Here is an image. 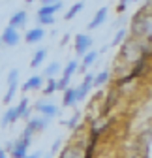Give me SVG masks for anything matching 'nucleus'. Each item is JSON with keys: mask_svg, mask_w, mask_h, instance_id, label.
I'll list each match as a JSON object with an SVG mask.
<instances>
[{"mask_svg": "<svg viewBox=\"0 0 152 158\" xmlns=\"http://www.w3.org/2000/svg\"><path fill=\"white\" fill-rule=\"evenodd\" d=\"M150 2H152V0H146V4H150Z\"/></svg>", "mask_w": 152, "mask_h": 158, "instance_id": "obj_38", "label": "nucleus"}, {"mask_svg": "<svg viewBox=\"0 0 152 158\" xmlns=\"http://www.w3.org/2000/svg\"><path fill=\"white\" fill-rule=\"evenodd\" d=\"M126 38H128V32H126L124 28H120V30H118V32L115 34V38H113V42H111V45H115V47H117V45H120V44L124 42Z\"/></svg>", "mask_w": 152, "mask_h": 158, "instance_id": "obj_28", "label": "nucleus"}, {"mask_svg": "<svg viewBox=\"0 0 152 158\" xmlns=\"http://www.w3.org/2000/svg\"><path fill=\"white\" fill-rule=\"evenodd\" d=\"M60 143H62L60 139H56V141L53 143V147H51V152H49L51 156H54V152H56V151H58V149H60Z\"/></svg>", "mask_w": 152, "mask_h": 158, "instance_id": "obj_30", "label": "nucleus"}, {"mask_svg": "<svg viewBox=\"0 0 152 158\" xmlns=\"http://www.w3.org/2000/svg\"><path fill=\"white\" fill-rule=\"evenodd\" d=\"M43 81H45V79H43L42 75H32L26 83H23L21 89H23L25 92H26V90H38V89H42V87H43Z\"/></svg>", "mask_w": 152, "mask_h": 158, "instance_id": "obj_17", "label": "nucleus"}, {"mask_svg": "<svg viewBox=\"0 0 152 158\" xmlns=\"http://www.w3.org/2000/svg\"><path fill=\"white\" fill-rule=\"evenodd\" d=\"M0 45H2V40H0Z\"/></svg>", "mask_w": 152, "mask_h": 158, "instance_id": "obj_39", "label": "nucleus"}, {"mask_svg": "<svg viewBox=\"0 0 152 158\" xmlns=\"http://www.w3.org/2000/svg\"><path fill=\"white\" fill-rule=\"evenodd\" d=\"M38 113H40L42 117H47V118H53V117H56L60 113V109L56 107L54 104H51V102H45V100H40L36 104V107H34Z\"/></svg>", "mask_w": 152, "mask_h": 158, "instance_id": "obj_8", "label": "nucleus"}, {"mask_svg": "<svg viewBox=\"0 0 152 158\" xmlns=\"http://www.w3.org/2000/svg\"><path fill=\"white\" fill-rule=\"evenodd\" d=\"M32 2H34V0H26V4H32Z\"/></svg>", "mask_w": 152, "mask_h": 158, "instance_id": "obj_37", "label": "nucleus"}, {"mask_svg": "<svg viewBox=\"0 0 152 158\" xmlns=\"http://www.w3.org/2000/svg\"><path fill=\"white\" fill-rule=\"evenodd\" d=\"M25 158H42V152H34V154H26Z\"/></svg>", "mask_w": 152, "mask_h": 158, "instance_id": "obj_32", "label": "nucleus"}, {"mask_svg": "<svg viewBox=\"0 0 152 158\" xmlns=\"http://www.w3.org/2000/svg\"><path fill=\"white\" fill-rule=\"evenodd\" d=\"M96 58H98V53L96 51H86L85 55H83V62H81V66H79V70L81 72H86V68H90L94 62H96Z\"/></svg>", "mask_w": 152, "mask_h": 158, "instance_id": "obj_19", "label": "nucleus"}, {"mask_svg": "<svg viewBox=\"0 0 152 158\" xmlns=\"http://www.w3.org/2000/svg\"><path fill=\"white\" fill-rule=\"evenodd\" d=\"M62 0L60 2H53V4H42V8L38 10V15H56L62 10Z\"/></svg>", "mask_w": 152, "mask_h": 158, "instance_id": "obj_15", "label": "nucleus"}, {"mask_svg": "<svg viewBox=\"0 0 152 158\" xmlns=\"http://www.w3.org/2000/svg\"><path fill=\"white\" fill-rule=\"evenodd\" d=\"M126 8H128V6H124V4H118V8H117V11H118V13H122V11H124Z\"/></svg>", "mask_w": 152, "mask_h": 158, "instance_id": "obj_34", "label": "nucleus"}, {"mask_svg": "<svg viewBox=\"0 0 152 158\" xmlns=\"http://www.w3.org/2000/svg\"><path fill=\"white\" fill-rule=\"evenodd\" d=\"M26 21H28V15H26V11L25 10H19V11H15L13 15H11V19H10V25L8 27H11V28H21V27H25L26 25Z\"/></svg>", "mask_w": 152, "mask_h": 158, "instance_id": "obj_11", "label": "nucleus"}, {"mask_svg": "<svg viewBox=\"0 0 152 158\" xmlns=\"http://www.w3.org/2000/svg\"><path fill=\"white\" fill-rule=\"evenodd\" d=\"M130 32H131V38L145 40V34H146V10L145 8H141L134 17H131Z\"/></svg>", "mask_w": 152, "mask_h": 158, "instance_id": "obj_2", "label": "nucleus"}, {"mask_svg": "<svg viewBox=\"0 0 152 158\" xmlns=\"http://www.w3.org/2000/svg\"><path fill=\"white\" fill-rule=\"evenodd\" d=\"M45 56H47V49H38L32 56V60H30V66L32 68H40L45 60Z\"/></svg>", "mask_w": 152, "mask_h": 158, "instance_id": "obj_20", "label": "nucleus"}, {"mask_svg": "<svg viewBox=\"0 0 152 158\" xmlns=\"http://www.w3.org/2000/svg\"><path fill=\"white\" fill-rule=\"evenodd\" d=\"M0 40H2V44H4V45H8V47H15L19 42H21V34H19L17 28L6 27L4 32L0 34Z\"/></svg>", "mask_w": 152, "mask_h": 158, "instance_id": "obj_5", "label": "nucleus"}, {"mask_svg": "<svg viewBox=\"0 0 152 158\" xmlns=\"http://www.w3.org/2000/svg\"><path fill=\"white\" fill-rule=\"evenodd\" d=\"M17 89H19V70H11L10 75H8V92L4 96V104H10L11 98L17 94Z\"/></svg>", "mask_w": 152, "mask_h": 158, "instance_id": "obj_4", "label": "nucleus"}, {"mask_svg": "<svg viewBox=\"0 0 152 158\" xmlns=\"http://www.w3.org/2000/svg\"><path fill=\"white\" fill-rule=\"evenodd\" d=\"M11 158H25L28 154V147L21 141V139H15V141H8L6 149H4Z\"/></svg>", "mask_w": 152, "mask_h": 158, "instance_id": "obj_3", "label": "nucleus"}, {"mask_svg": "<svg viewBox=\"0 0 152 158\" xmlns=\"http://www.w3.org/2000/svg\"><path fill=\"white\" fill-rule=\"evenodd\" d=\"M92 83H94V75L92 73H86L85 79H83V83L75 89V92H77V102L86 100V96L90 94V89H92Z\"/></svg>", "mask_w": 152, "mask_h": 158, "instance_id": "obj_9", "label": "nucleus"}, {"mask_svg": "<svg viewBox=\"0 0 152 158\" xmlns=\"http://www.w3.org/2000/svg\"><path fill=\"white\" fill-rule=\"evenodd\" d=\"M58 72H62V66H60L58 62H51V64L43 70V75H45V77H54Z\"/></svg>", "mask_w": 152, "mask_h": 158, "instance_id": "obj_26", "label": "nucleus"}, {"mask_svg": "<svg viewBox=\"0 0 152 158\" xmlns=\"http://www.w3.org/2000/svg\"><path fill=\"white\" fill-rule=\"evenodd\" d=\"M0 158H10V154H8L4 149H0Z\"/></svg>", "mask_w": 152, "mask_h": 158, "instance_id": "obj_33", "label": "nucleus"}, {"mask_svg": "<svg viewBox=\"0 0 152 158\" xmlns=\"http://www.w3.org/2000/svg\"><path fill=\"white\" fill-rule=\"evenodd\" d=\"M83 8H85V2H81V0H79V2H75V4H71V8L66 11L64 19H66V21H71L75 15H79V13L83 11Z\"/></svg>", "mask_w": 152, "mask_h": 158, "instance_id": "obj_21", "label": "nucleus"}, {"mask_svg": "<svg viewBox=\"0 0 152 158\" xmlns=\"http://www.w3.org/2000/svg\"><path fill=\"white\" fill-rule=\"evenodd\" d=\"M56 92V79L54 77H47L45 79V87H43V94L45 96H51Z\"/></svg>", "mask_w": 152, "mask_h": 158, "instance_id": "obj_24", "label": "nucleus"}, {"mask_svg": "<svg viewBox=\"0 0 152 158\" xmlns=\"http://www.w3.org/2000/svg\"><path fill=\"white\" fill-rule=\"evenodd\" d=\"M17 111H19V115H21L23 118H30V113H32V109L28 107V100H26V98H23V100L19 102V106H17Z\"/></svg>", "mask_w": 152, "mask_h": 158, "instance_id": "obj_23", "label": "nucleus"}, {"mask_svg": "<svg viewBox=\"0 0 152 158\" xmlns=\"http://www.w3.org/2000/svg\"><path fill=\"white\" fill-rule=\"evenodd\" d=\"M38 27H49V25H54V15H38Z\"/></svg>", "mask_w": 152, "mask_h": 158, "instance_id": "obj_27", "label": "nucleus"}, {"mask_svg": "<svg viewBox=\"0 0 152 158\" xmlns=\"http://www.w3.org/2000/svg\"><path fill=\"white\" fill-rule=\"evenodd\" d=\"M92 42H94V40H92L90 34H77V36H75V53L83 56L86 51H90Z\"/></svg>", "mask_w": 152, "mask_h": 158, "instance_id": "obj_6", "label": "nucleus"}, {"mask_svg": "<svg viewBox=\"0 0 152 158\" xmlns=\"http://www.w3.org/2000/svg\"><path fill=\"white\" fill-rule=\"evenodd\" d=\"M51 123V118L47 117H30L28 123H26V128H30L32 132H43Z\"/></svg>", "mask_w": 152, "mask_h": 158, "instance_id": "obj_10", "label": "nucleus"}, {"mask_svg": "<svg viewBox=\"0 0 152 158\" xmlns=\"http://www.w3.org/2000/svg\"><path fill=\"white\" fill-rule=\"evenodd\" d=\"M79 70V62L77 60H71V62H68L64 68H62V77H68V79H71V75Z\"/></svg>", "mask_w": 152, "mask_h": 158, "instance_id": "obj_22", "label": "nucleus"}, {"mask_svg": "<svg viewBox=\"0 0 152 158\" xmlns=\"http://www.w3.org/2000/svg\"><path fill=\"white\" fill-rule=\"evenodd\" d=\"M53 2H60V0H42V4H53Z\"/></svg>", "mask_w": 152, "mask_h": 158, "instance_id": "obj_35", "label": "nucleus"}, {"mask_svg": "<svg viewBox=\"0 0 152 158\" xmlns=\"http://www.w3.org/2000/svg\"><path fill=\"white\" fill-rule=\"evenodd\" d=\"M118 89L115 87L109 94H107V98H105V102H103V106L100 107V117H107L109 113H111V109L117 106V102H118Z\"/></svg>", "mask_w": 152, "mask_h": 158, "instance_id": "obj_7", "label": "nucleus"}, {"mask_svg": "<svg viewBox=\"0 0 152 158\" xmlns=\"http://www.w3.org/2000/svg\"><path fill=\"white\" fill-rule=\"evenodd\" d=\"M70 87V79L68 77H60L58 81H56V90H66Z\"/></svg>", "mask_w": 152, "mask_h": 158, "instance_id": "obj_29", "label": "nucleus"}, {"mask_svg": "<svg viewBox=\"0 0 152 158\" xmlns=\"http://www.w3.org/2000/svg\"><path fill=\"white\" fill-rule=\"evenodd\" d=\"M62 106L64 107H73L75 104H77V92H75V89L68 87L66 90H62Z\"/></svg>", "mask_w": 152, "mask_h": 158, "instance_id": "obj_16", "label": "nucleus"}, {"mask_svg": "<svg viewBox=\"0 0 152 158\" xmlns=\"http://www.w3.org/2000/svg\"><path fill=\"white\" fill-rule=\"evenodd\" d=\"M120 62H124L126 66L135 64L141 58V45L135 38H126L120 44V53H118Z\"/></svg>", "mask_w": 152, "mask_h": 158, "instance_id": "obj_1", "label": "nucleus"}, {"mask_svg": "<svg viewBox=\"0 0 152 158\" xmlns=\"http://www.w3.org/2000/svg\"><path fill=\"white\" fill-rule=\"evenodd\" d=\"M107 6H103V8H100L98 11H96V15H94V19L88 23V30H94V28H98V27H102L103 25V21L107 19Z\"/></svg>", "mask_w": 152, "mask_h": 158, "instance_id": "obj_14", "label": "nucleus"}, {"mask_svg": "<svg viewBox=\"0 0 152 158\" xmlns=\"http://www.w3.org/2000/svg\"><path fill=\"white\" fill-rule=\"evenodd\" d=\"M43 36H45L43 27H34V28H30L25 34V42L26 44H38V42H42V40H43Z\"/></svg>", "mask_w": 152, "mask_h": 158, "instance_id": "obj_13", "label": "nucleus"}, {"mask_svg": "<svg viewBox=\"0 0 152 158\" xmlns=\"http://www.w3.org/2000/svg\"><path fill=\"white\" fill-rule=\"evenodd\" d=\"M19 118H21V115H19V111H17V106H15V107H10V109L4 113V117H2V126L6 128V126L13 124L15 121H19Z\"/></svg>", "mask_w": 152, "mask_h": 158, "instance_id": "obj_18", "label": "nucleus"}, {"mask_svg": "<svg viewBox=\"0 0 152 158\" xmlns=\"http://www.w3.org/2000/svg\"><path fill=\"white\" fill-rule=\"evenodd\" d=\"M83 147H79L77 143H73V145H68L62 149V152L58 154V158H83Z\"/></svg>", "mask_w": 152, "mask_h": 158, "instance_id": "obj_12", "label": "nucleus"}, {"mask_svg": "<svg viewBox=\"0 0 152 158\" xmlns=\"http://www.w3.org/2000/svg\"><path fill=\"white\" fill-rule=\"evenodd\" d=\"M120 4H124V6H128V4H130V0H120Z\"/></svg>", "mask_w": 152, "mask_h": 158, "instance_id": "obj_36", "label": "nucleus"}, {"mask_svg": "<svg viewBox=\"0 0 152 158\" xmlns=\"http://www.w3.org/2000/svg\"><path fill=\"white\" fill-rule=\"evenodd\" d=\"M107 81H109V72L103 70V72H100L98 75H94V83H92V87H102V85H105Z\"/></svg>", "mask_w": 152, "mask_h": 158, "instance_id": "obj_25", "label": "nucleus"}, {"mask_svg": "<svg viewBox=\"0 0 152 158\" xmlns=\"http://www.w3.org/2000/svg\"><path fill=\"white\" fill-rule=\"evenodd\" d=\"M77 121H79V115H73V118H70L68 123H64L66 126H70V128H73L75 124H77Z\"/></svg>", "mask_w": 152, "mask_h": 158, "instance_id": "obj_31", "label": "nucleus"}]
</instances>
